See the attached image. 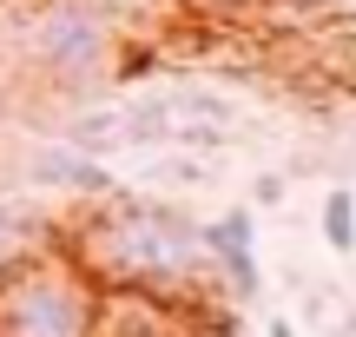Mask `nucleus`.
<instances>
[{
    "label": "nucleus",
    "mask_w": 356,
    "mask_h": 337,
    "mask_svg": "<svg viewBox=\"0 0 356 337\" xmlns=\"http://www.w3.org/2000/svg\"><path fill=\"white\" fill-rule=\"evenodd\" d=\"M317 225H323V245H330L337 258H350V251H356V192H350V185H330V192H323Z\"/></svg>",
    "instance_id": "1a4fd4ad"
},
{
    "label": "nucleus",
    "mask_w": 356,
    "mask_h": 337,
    "mask_svg": "<svg viewBox=\"0 0 356 337\" xmlns=\"http://www.w3.org/2000/svg\"><path fill=\"white\" fill-rule=\"evenodd\" d=\"M92 285L66 245L0 265V337H92Z\"/></svg>",
    "instance_id": "f03ea898"
},
{
    "label": "nucleus",
    "mask_w": 356,
    "mask_h": 337,
    "mask_svg": "<svg viewBox=\"0 0 356 337\" xmlns=\"http://www.w3.org/2000/svg\"><path fill=\"white\" fill-rule=\"evenodd\" d=\"M92 285H126V291H159V298H185L191 278L211 272L198 245V225L165 198H132L119 185L113 198L86 212L79 245H66Z\"/></svg>",
    "instance_id": "f257e3e1"
},
{
    "label": "nucleus",
    "mask_w": 356,
    "mask_h": 337,
    "mask_svg": "<svg viewBox=\"0 0 356 337\" xmlns=\"http://www.w3.org/2000/svg\"><path fill=\"white\" fill-rule=\"evenodd\" d=\"M152 179H178V185H198V179H211V166H204V159H165V166H152Z\"/></svg>",
    "instance_id": "9d476101"
},
{
    "label": "nucleus",
    "mask_w": 356,
    "mask_h": 337,
    "mask_svg": "<svg viewBox=\"0 0 356 337\" xmlns=\"http://www.w3.org/2000/svg\"><path fill=\"white\" fill-rule=\"evenodd\" d=\"M264 337H297V324H291V318H270V324H264Z\"/></svg>",
    "instance_id": "4468645a"
},
{
    "label": "nucleus",
    "mask_w": 356,
    "mask_h": 337,
    "mask_svg": "<svg viewBox=\"0 0 356 337\" xmlns=\"http://www.w3.org/2000/svg\"><path fill=\"white\" fill-rule=\"evenodd\" d=\"M66 146H79V152H119V100H106V106H79L73 113V126H66Z\"/></svg>",
    "instance_id": "6e6552de"
},
{
    "label": "nucleus",
    "mask_w": 356,
    "mask_h": 337,
    "mask_svg": "<svg viewBox=\"0 0 356 337\" xmlns=\"http://www.w3.org/2000/svg\"><path fill=\"white\" fill-rule=\"evenodd\" d=\"M198 7H211V13H251L257 0H198Z\"/></svg>",
    "instance_id": "ddd939ff"
},
{
    "label": "nucleus",
    "mask_w": 356,
    "mask_h": 337,
    "mask_svg": "<svg viewBox=\"0 0 356 337\" xmlns=\"http://www.w3.org/2000/svg\"><path fill=\"white\" fill-rule=\"evenodd\" d=\"M7 7H33V0H7Z\"/></svg>",
    "instance_id": "dca6fc26"
},
{
    "label": "nucleus",
    "mask_w": 356,
    "mask_h": 337,
    "mask_svg": "<svg viewBox=\"0 0 356 337\" xmlns=\"http://www.w3.org/2000/svg\"><path fill=\"white\" fill-rule=\"evenodd\" d=\"M251 198H257V212H277L284 205V172H257V179H251Z\"/></svg>",
    "instance_id": "9b49d317"
},
{
    "label": "nucleus",
    "mask_w": 356,
    "mask_h": 337,
    "mask_svg": "<svg viewBox=\"0 0 356 337\" xmlns=\"http://www.w3.org/2000/svg\"><path fill=\"white\" fill-rule=\"evenodd\" d=\"M0 119H7V73H0Z\"/></svg>",
    "instance_id": "2eb2a0df"
},
{
    "label": "nucleus",
    "mask_w": 356,
    "mask_h": 337,
    "mask_svg": "<svg viewBox=\"0 0 356 337\" xmlns=\"http://www.w3.org/2000/svg\"><path fill=\"white\" fill-rule=\"evenodd\" d=\"M92 7H99L106 20H139V13H152V7H165V0H92Z\"/></svg>",
    "instance_id": "f8f14e48"
},
{
    "label": "nucleus",
    "mask_w": 356,
    "mask_h": 337,
    "mask_svg": "<svg viewBox=\"0 0 356 337\" xmlns=\"http://www.w3.org/2000/svg\"><path fill=\"white\" fill-rule=\"evenodd\" d=\"M47 238H53V225H47V212L33 198H0V265L40 251Z\"/></svg>",
    "instance_id": "0eeeda50"
},
{
    "label": "nucleus",
    "mask_w": 356,
    "mask_h": 337,
    "mask_svg": "<svg viewBox=\"0 0 356 337\" xmlns=\"http://www.w3.org/2000/svg\"><path fill=\"white\" fill-rule=\"evenodd\" d=\"M26 179H33L40 192H66V198H86V205H99V198H113V192H119V185H113V172H106L92 152L66 146V139L40 146V152L26 159Z\"/></svg>",
    "instance_id": "423d86ee"
},
{
    "label": "nucleus",
    "mask_w": 356,
    "mask_h": 337,
    "mask_svg": "<svg viewBox=\"0 0 356 337\" xmlns=\"http://www.w3.org/2000/svg\"><path fill=\"white\" fill-rule=\"evenodd\" d=\"M198 245H204V265H218L225 291L238 304L264 298V272H257V225H251V205H231L218 219L198 225Z\"/></svg>",
    "instance_id": "20e7f679"
},
{
    "label": "nucleus",
    "mask_w": 356,
    "mask_h": 337,
    "mask_svg": "<svg viewBox=\"0 0 356 337\" xmlns=\"http://www.w3.org/2000/svg\"><path fill=\"white\" fill-rule=\"evenodd\" d=\"M92 337H191V324L178 318V298L99 285V298H92Z\"/></svg>",
    "instance_id": "39448f33"
},
{
    "label": "nucleus",
    "mask_w": 356,
    "mask_h": 337,
    "mask_svg": "<svg viewBox=\"0 0 356 337\" xmlns=\"http://www.w3.org/2000/svg\"><path fill=\"white\" fill-rule=\"evenodd\" d=\"M113 40H119L113 20H106L92 0H33V13H26V26H20L26 60L47 79H60V86H92V79H106Z\"/></svg>",
    "instance_id": "7ed1b4c3"
}]
</instances>
